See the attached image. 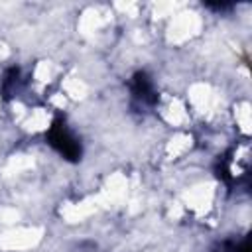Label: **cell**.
<instances>
[{
    "label": "cell",
    "mask_w": 252,
    "mask_h": 252,
    "mask_svg": "<svg viewBox=\"0 0 252 252\" xmlns=\"http://www.w3.org/2000/svg\"><path fill=\"white\" fill-rule=\"evenodd\" d=\"M49 138H51V144H53L63 156H67V158H71V159L79 158L81 148H79L77 140L69 134V130L65 128V124H57V126L51 130Z\"/></svg>",
    "instance_id": "6da1fadb"
},
{
    "label": "cell",
    "mask_w": 252,
    "mask_h": 252,
    "mask_svg": "<svg viewBox=\"0 0 252 252\" xmlns=\"http://www.w3.org/2000/svg\"><path fill=\"white\" fill-rule=\"evenodd\" d=\"M132 91H134V96L142 102H156V91H154V85L152 81L144 75V73H138L134 77V83H132Z\"/></svg>",
    "instance_id": "7a4b0ae2"
}]
</instances>
